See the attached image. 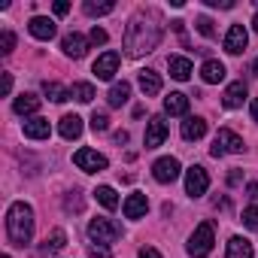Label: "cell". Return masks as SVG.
<instances>
[{"mask_svg":"<svg viewBox=\"0 0 258 258\" xmlns=\"http://www.w3.org/2000/svg\"><path fill=\"white\" fill-rule=\"evenodd\" d=\"M118 52H103L97 61H94V76L97 79H112L115 76V70H118Z\"/></svg>","mask_w":258,"mask_h":258,"instance_id":"obj_11","label":"cell"},{"mask_svg":"<svg viewBox=\"0 0 258 258\" xmlns=\"http://www.w3.org/2000/svg\"><path fill=\"white\" fill-rule=\"evenodd\" d=\"M164 112L167 115H185L188 112V97L182 91H173L170 97H164Z\"/></svg>","mask_w":258,"mask_h":258,"instance_id":"obj_20","label":"cell"},{"mask_svg":"<svg viewBox=\"0 0 258 258\" xmlns=\"http://www.w3.org/2000/svg\"><path fill=\"white\" fill-rule=\"evenodd\" d=\"M243 225H246L249 231H258V204H252V207L243 210Z\"/></svg>","mask_w":258,"mask_h":258,"instance_id":"obj_31","label":"cell"},{"mask_svg":"<svg viewBox=\"0 0 258 258\" xmlns=\"http://www.w3.org/2000/svg\"><path fill=\"white\" fill-rule=\"evenodd\" d=\"M49 134H52L49 118H40V115H34V118H28V121H25V137H31V140H46Z\"/></svg>","mask_w":258,"mask_h":258,"instance_id":"obj_14","label":"cell"},{"mask_svg":"<svg viewBox=\"0 0 258 258\" xmlns=\"http://www.w3.org/2000/svg\"><path fill=\"white\" fill-rule=\"evenodd\" d=\"M73 164L79 167V170H85V173H100V170H106V158L100 155V152H94V149H79L76 155H73Z\"/></svg>","mask_w":258,"mask_h":258,"instance_id":"obj_6","label":"cell"},{"mask_svg":"<svg viewBox=\"0 0 258 258\" xmlns=\"http://www.w3.org/2000/svg\"><path fill=\"white\" fill-rule=\"evenodd\" d=\"M146 210H149V201H146L143 191L127 195V201H124V216H127V219H143Z\"/></svg>","mask_w":258,"mask_h":258,"instance_id":"obj_12","label":"cell"},{"mask_svg":"<svg viewBox=\"0 0 258 258\" xmlns=\"http://www.w3.org/2000/svg\"><path fill=\"white\" fill-rule=\"evenodd\" d=\"M70 13V4H67V0H58V4H55V16H67Z\"/></svg>","mask_w":258,"mask_h":258,"instance_id":"obj_39","label":"cell"},{"mask_svg":"<svg viewBox=\"0 0 258 258\" xmlns=\"http://www.w3.org/2000/svg\"><path fill=\"white\" fill-rule=\"evenodd\" d=\"M91 127L100 134V131H106L109 127V118H106V112H91Z\"/></svg>","mask_w":258,"mask_h":258,"instance_id":"obj_33","label":"cell"},{"mask_svg":"<svg viewBox=\"0 0 258 258\" xmlns=\"http://www.w3.org/2000/svg\"><path fill=\"white\" fill-rule=\"evenodd\" d=\"M167 67H170V76L179 79V82H185V79L191 76V70H195L191 61H188V58H179V55H173V58L167 61Z\"/></svg>","mask_w":258,"mask_h":258,"instance_id":"obj_21","label":"cell"},{"mask_svg":"<svg viewBox=\"0 0 258 258\" xmlns=\"http://www.w3.org/2000/svg\"><path fill=\"white\" fill-rule=\"evenodd\" d=\"M88 237L97 246H109V243H115L121 237V228L115 222H109V219H91L88 222Z\"/></svg>","mask_w":258,"mask_h":258,"instance_id":"obj_4","label":"cell"},{"mask_svg":"<svg viewBox=\"0 0 258 258\" xmlns=\"http://www.w3.org/2000/svg\"><path fill=\"white\" fill-rule=\"evenodd\" d=\"M195 28H198V34H204V37H213V22H210L207 16H201V19L195 22Z\"/></svg>","mask_w":258,"mask_h":258,"instance_id":"obj_35","label":"cell"},{"mask_svg":"<svg viewBox=\"0 0 258 258\" xmlns=\"http://www.w3.org/2000/svg\"><path fill=\"white\" fill-rule=\"evenodd\" d=\"M255 73H258V58H255Z\"/></svg>","mask_w":258,"mask_h":258,"instance_id":"obj_45","label":"cell"},{"mask_svg":"<svg viewBox=\"0 0 258 258\" xmlns=\"http://www.w3.org/2000/svg\"><path fill=\"white\" fill-rule=\"evenodd\" d=\"M13 109H16L19 115H34V112L40 109V97H37V94H19L16 103H13Z\"/></svg>","mask_w":258,"mask_h":258,"instance_id":"obj_23","label":"cell"},{"mask_svg":"<svg viewBox=\"0 0 258 258\" xmlns=\"http://www.w3.org/2000/svg\"><path fill=\"white\" fill-rule=\"evenodd\" d=\"M0 91H4V94L13 91V76H10V73H4V79H0Z\"/></svg>","mask_w":258,"mask_h":258,"instance_id":"obj_37","label":"cell"},{"mask_svg":"<svg viewBox=\"0 0 258 258\" xmlns=\"http://www.w3.org/2000/svg\"><path fill=\"white\" fill-rule=\"evenodd\" d=\"M28 31L37 37V40H43V43H49L52 37H55V22L52 19H43V16H37V19H31V25H28Z\"/></svg>","mask_w":258,"mask_h":258,"instance_id":"obj_13","label":"cell"},{"mask_svg":"<svg viewBox=\"0 0 258 258\" xmlns=\"http://www.w3.org/2000/svg\"><path fill=\"white\" fill-rule=\"evenodd\" d=\"M246 43H249L246 28H243V25H231L228 37H225V52H228V55H240V52L246 49Z\"/></svg>","mask_w":258,"mask_h":258,"instance_id":"obj_10","label":"cell"},{"mask_svg":"<svg viewBox=\"0 0 258 258\" xmlns=\"http://www.w3.org/2000/svg\"><path fill=\"white\" fill-rule=\"evenodd\" d=\"M91 258H112V255H109V246H97V243H94V246H91Z\"/></svg>","mask_w":258,"mask_h":258,"instance_id":"obj_36","label":"cell"},{"mask_svg":"<svg viewBox=\"0 0 258 258\" xmlns=\"http://www.w3.org/2000/svg\"><path fill=\"white\" fill-rule=\"evenodd\" d=\"M152 176H155L158 182H164V185L173 182V179L179 176V161L170 158V155H167V158H158V161L152 164Z\"/></svg>","mask_w":258,"mask_h":258,"instance_id":"obj_9","label":"cell"},{"mask_svg":"<svg viewBox=\"0 0 258 258\" xmlns=\"http://www.w3.org/2000/svg\"><path fill=\"white\" fill-rule=\"evenodd\" d=\"M140 91H143L146 97L161 94V76H158L155 70H143V73H140Z\"/></svg>","mask_w":258,"mask_h":258,"instance_id":"obj_19","label":"cell"},{"mask_svg":"<svg viewBox=\"0 0 258 258\" xmlns=\"http://www.w3.org/2000/svg\"><path fill=\"white\" fill-rule=\"evenodd\" d=\"M4 258H10V255H4Z\"/></svg>","mask_w":258,"mask_h":258,"instance_id":"obj_46","label":"cell"},{"mask_svg":"<svg viewBox=\"0 0 258 258\" xmlns=\"http://www.w3.org/2000/svg\"><path fill=\"white\" fill-rule=\"evenodd\" d=\"M201 79H204L207 85L222 82V79H225V64H222V61H207V64L201 67Z\"/></svg>","mask_w":258,"mask_h":258,"instance_id":"obj_22","label":"cell"},{"mask_svg":"<svg viewBox=\"0 0 258 258\" xmlns=\"http://www.w3.org/2000/svg\"><path fill=\"white\" fill-rule=\"evenodd\" d=\"M140 258H161V252L152 249V246H143V249H140Z\"/></svg>","mask_w":258,"mask_h":258,"instance_id":"obj_38","label":"cell"},{"mask_svg":"<svg viewBox=\"0 0 258 258\" xmlns=\"http://www.w3.org/2000/svg\"><path fill=\"white\" fill-rule=\"evenodd\" d=\"M115 143H118V146L127 143V131H118V134H115Z\"/></svg>","mask_w":258,"mask_h":258,"instance_id":"obj_42","label":"cell"},{"mask_svg":"<svg viewBox=\"0 0 258 258\" xmlns=\"http://www.w3.org/2000/svg\"><path fill=\"white\" fill-rule=\"evenodd\" d=\"M43 94H46L49 100H55V103H64V100L70 97V91H67L64 85H58V82H43Z\"/></svg>","mask_w":258,"mask_h":258,"instance_id":"obj_28","label":"cell"},{"mask_svg":"<svg viewBox=\"0 0 258 258\" xmlns=\"http://www.w3.org/2000/svg\"><path fill=\"white\" fill-rule=\"evenodd\" d=\"M61 49H64V55H67V58H82V55H85V49H88V43H85V37H82V34H67V37L61 40Z\"/></svg>","mask_w":258,"mask_h":258,"instance_id":"obj_15","label":"cell"},{"mask_svg":"<svg viewBox=\"0 0 258 258\" xmlns=\"http://www.w3.org/2000/svg\"><path fill=\"white\" fill-rule=\"evenodd\" d=\"M246 191H249V201H255V204H258V182H252Z\"/></svg>","mask_w":258,"mask_h":258,"instance_id":"obj_41","label":"cell"},{"mask_svg":"<svg viewBox=\"0 0 258 258\" xmlns=\"http://www.w3.org/2000/svg\"><path fill=\"white\" fill-rule=\"evenodd\" d=\"M207 188H210V176H207V170L201 164H195L191 170H185V191L191 198H204Z\"/></svg>","mask_w":258,"mask_h":258,"instance_id":"obj_7","label":"cell"},{"mask_svg":"<svg viewBox=\"0 0 258 258\" xmlns=\"http://www.w3.org/2000/svg\"><path fill=\"white\" fill-rule=\"evenodd\" d=\"M67 246V234H64V228H55L49 237H46V246H43V252H61Z\"/></svg>","mask_w":258,"mask_h":258,"instance_id":"obj_27","label":"cell"},{"mask_svg":"<svg viewBox=\"0 0 258 258\" xmlns=\"http://www.w3.org/2000/svg\"><path fill=\"white\" fill-rule=\"evenodd\" d=\"M243 100H246V85H243V82H231V85L225 88V94H222V103H225L228 109L243 106Z\"/></svg>","mask_w":258,"mask_h":258,"instance_id":"obj_17","label":"cell"},{"mask_svg":"<svg viewBox=\"0 0 258 258\" xmlns=\"http://www.w3.org/2000/svg\"><path fill=\"white\" fill-rule=\"evenodd\" d=\"M252 118H255V121H258V97H255V100H252Z\"/></svg>","mask_w":258,"mask_h":258,"instance_id":"obj_43","label":"cell"},{"mask_svg":"<svg viewBox=\"0 0 258 258\" xmlns=\"http://www.w3.org/2000/svg\"><path fill=\"white\" fill-rule=\"evenodd\" d=\"M58 131H61L64 140H76V137L82 134V118H79L76 112H73V115H64L61 124H58Z\"/></svg>","mask_w":258,"mask_h":258,"instance_id":"obj_18","label":"cell"},{"mask_svg":"<svg viewBox=\"0 0 258 258\" xmlns=\"http://www.w3.org/2000/svg\"><path fill=\"white\" fill-rule=\"evenodd\" d=\"M207 7H222V10H231L234 4H231V0H207Z\"/></svg>","mask_w":258,"mask_h":258,"instance_id":"obj_40","label":"cell"},{"mask_svg":"<svg viewBox=\"0 0 258 258\" xmlns=\"http://www.w3.org/2000/svg\"><path fill=\"white\" fill-rule=\"evenodd\" d=\"M0 46H4L0 52H4V55H10V52L16 49V34H13V31H4V34H0Z\"/></svg>","mask_w":258,"mask_h":258,"instance_id":"obj_32","label":"cell"},{"mask_svg":"<svg viewBox=\"0 0 258 258\" xmlns=\"http://www.w3.org/2000/svg\"><path fill=\"white\" fill-rule=\"evenodd\" d=\"M127 97H131V85H127V82H115L109 88V94H106L109 106H121V103H127Z\"/></svg>","mask_w":258,"mask_h":258,"instance_id":"obj_25","label":"cell"},{"mask_svg":"<svg viewBox=\"0 0 258 258\" xmlns=\"http://www.w3.org/2000/svg\"><path fill=\"white\" fill-rule=\"evenodd\" d=\"M70 97L79 100V103H91V97H94V85H91V82H76V85L70 88Z\"/></svg>","mask_w":258,"mask_h":258,"instance_id":"obj_29","label":"cell"},{"mask_svg":"<svg viewBox=\"0 0 258 258\" xmlns=\"http://www.w3.org/2000/svg\"><path fill=\"white\" fill-rule=\"evenodd\" d=\"M207 134V121L201 118V115H188L185 121H182V137L191 143V140H201Z\"/></svg>","mask_w":258,"mask_h":258,"instance_id":"obj_16","label":"cell"},{"mask_svg":"<svg viewBox=\"0 0 258 258\" xmlns=\"http://www.w3.org/2000/svg\"><path fill=\"white\" fill-rule=\"evenodd\" d=\"M252 25H255V34H258V13H255V19H252Z\"/></svg>","mask_w":258,"mask_h":258,"instance_id":"obj_44","label":"cell"},{"mask_svg":"<svg viewBox=\"0 0 258 258\" xmlns=\"http://www.w3.org/2000/svg\"><path fill=\"white\" fill-rule=\"evenodd\" d=\"M228 258H252V243L243 237H231L228 240Z\"/></svg>","mask_w":258,"mask_h":258,"instance_id":"obj_24","label":"cell"},{"mask_svg":"<svg viewBox=\"0 0 258 258\" xmlns=\"http://www.w3.org/2000/svg\"><path fill=\"white\" fill-rule=\"evenodd\" d=\"M216 158H222V155H234V152H243V140L234 134V131H228V127H222V131L216 134V140H213V149H210Z\"/></svg>","mask_w":258,"mask_h":258,"instance_id":"obj_5","label":"cell"},{"mask_svg":"<svg viewBox=\"0 0 258 258\" xmlns=\"http://www.w3.org/2000/svg\"><path fill=\"white\" fill-rule=\"evenodd\" d=\"M7 234L16 246H28L34 240V210L25 201H16L7 213Z\"/></svg>","mask_w":258,"mask_h":258,"instance_id":"obj_2","label":"cell"},{"mask_svg":"<svg viewBox=\"0 0 258 258\" xmlns=\"http://www.w3.org/2000/svg\"><path fill=\"white\" fill-rule=\"evenodd\" d=\"M164 140H167V121L161 115L149 118V124H146V149H158Z\"/></svg>","mask_w":258,"mask_h":258,"instance_id":"obj_8","label":"cell"},{"mask_svg":"<svg viewBox=\"0 0 258 258\" xmlns=\"http://www.w3.org/2000/svg\"><path fill=\"white\" fill-rule=\"evenodd\" d=\"M213 243H216V231H213V222H201L195 228V234L188 237V255L191 258H207L213 252Z\"/></svg>","mask_w":258,"mask_h":258,"instance_id":"obj_3","label":"cell"},{"mask_svg":"<svg viewBox=\"0 0 258 258\" xmlns=\"http://www.w3.org/2000/svg\"><path fill=\"white\" fill-rule=\"evenodd\" d=\"M106 40H109V37H106V31L94 25V28H91V34H88V43H91V46H103Z\"/></svg>","mask_w":258,"mask_h":258,"instance_id":"obj_34","label":"cell"},{"mask_svg":"<svg viewBox=\"0 0 258 258\" xmlns=\"http://www.w3.org/2000/svg\"><path fill=\"white\" fill-rule=\"evenodd\" d=\"M158 43H161L158 19L152 13L149 16H134L127 31H124V52L131 58H140V55H149L152 49H158Z\"/></svg>","mask_w":258,"mask_h":258,"instance_id":"obj_1","label":"cell"},{"mask_svg":"<svg viewBox=\"0 0 258 258\" xmlns=\"http://www.w3.org/2000/svg\"><path fill=\"white\" fill-rule=\"evenodd\" d=\"M94 198H97V204H103L106 210H115V207H118L115 188H109V185H97V188H94Z\"/></svg>","mask_w":258,"mask_h":258,"instance_id":"obj_26","label":"cell"},{"mask_svg":"<svg viewBox=\"0 0 258 258\" xmlns=\"http://www.w3.org/2000/svg\"><path fill=\"white\" fill-rule=\"evenodd\" d=\"M88 16H109L115 10V4H94V0H85V7H82Z\"/></svg>","mask_w":258,"mask_h":258,"instance_id":"obj_30","label":"cell"}]
</instances>
